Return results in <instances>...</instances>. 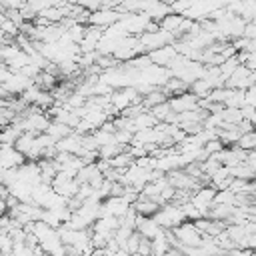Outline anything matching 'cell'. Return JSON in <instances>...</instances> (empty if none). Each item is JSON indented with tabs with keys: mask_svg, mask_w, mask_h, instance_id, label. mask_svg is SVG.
Masks as SVG:
<instances>
[{
	"mask_svg": "<svg viewBox=\"0 0 256 256\" xmlns=\"http://www.w3.org/2000/svg\"><path fill=\"white\" fill-rule=\"evenodd\" d=\"M214 196H216V190L208 184V186H200L198 190H194L192 196H190V202L206 216V212H208L210 206L214 204Z\"/></svg>",
	"mask_w": 256,
	"mask_h": 256,
	"instance_id": "9",
	"label": "cell"
},
{
	"mask_svg": "<svg viewBox=\"0 0 256 256\" xmlns=\"http://www.w3.org/2000/svg\"><path fill=\"white\" fill-rule=\"evenodd\" d=\"M20 134H22V130H20V128H16V126L10 122V124H6V126H2V128H0V144L14 146V144H16V140L20 138Z\"/></svg>",
	"mask_w": 256,
	"mask_h": 256,
	"instance_id": "15",
	"label": "cell"
},
{
	"mask_svg": "<svg viewBox=\"0 0 256 256\" xmlns=\"http://www.w3.org/2000/svg\"><path fill=\"white\" fill-rule=\"evenodd\" d=\"M138 54H142V46H140L138 36H124V38L116 44V48H114V52H112V56H114L118 62H128V60H132V58L138 56Z\"/></svg>",
	"mask_w": 256,
	"mask_h": 256,
	"instance_id": "5",
	"label": "cell"
},
{
	"mask_svg": "<svg viewBox=\"0 0 256 256\" xmlns=\"http://www.w3.org/2000/svg\"><path fill=\"white\" fill-rule=\"evenodd\" d=\"M170 242L166 238V230L162 234H158L156 238H152V254L154 256H166V252L170 250Z\"/></svg>",
	"mask_w": 256,
	"mask_h": 256,
	"instance_id": "18",
	"label": "cell"
},
{
	"mask_svg": "<svg viewBox=\"0 0 256 256\" xmlns=\"http://www.w3.org/2000/svg\"><path fill=\"white\" fill-rule=\"evenodd\" d=\"M56 150L58 152H68V154L82 156V152H84V148H82V134L72 132V134L64 136L62 140L56 142Z\"/></svg>",
	"mask_w": 256,
	"mask_h": 256,
	"instance_id": "10",
	"label": "cell"
},
{
	"mask_svg": "<svg viewBox=\"0 0 256 256\" xmlns=\"http://www.w3.org/2000/svg\"><path fill=\"white\" fill-rule=\"evenodd\" d=\"M132 208H134L140 216H154V214L160 210V204H158L156 200H152V198H146V196L140 192V196H138V200L132 204Z\"/></svg>",
	"mask_w": 256,
	"mask_h": 256,
	"instance_id": "13",
	"label": "cell"
},
{
	"mask_svg": "<svg viewBox=\"0 0 256 256\" xmlns=\"http://www.w3.org/2000/svg\"><path fill=\"white\" fill-rule=\"evenodd\" d=\"M254 22H256V20H254Z\"/></svg>",
	"mask_w": 256,
	"mask_h": 256,
	"instance_id": "27",
	"label": "cell"
},
{
	"mask_svg": "<svg viewBox=\"0 0 256 256\" xmlns=\"http://www.w3.org/2000/svg\"><path fill=\"white\" fill-rule=\"evenodd\" d=\"M252 256H256V250H254V252H252Z\"/></svg>",
	"mask_w": 256,
	"mask_h": 256,
	"instance_id": "26",
	"label": "cell"
},
{
	"mask_svg": "<svg viewBox=\"0 0 256 256\" xmlns=\"http://www.w3.org/2000/svg\"><path fill=\"white\" fill-rule=\"evenodd\" d=\"M130 208H132V204L124 196H108V198L102 200L100 216H116V218H122Z\"/></svg>",
	"mask_w": 256,
	"mask_h": 256,
	"instance_id": "7",
	"label": "cell"
},
{
	"mask_svg": "<svg viewBox=\"0 0 256 256\" xmlns=\"http://www.w3.org/2000/svg\"><path fill=\"white\" fill-rule=\"evenodd\" d=\"M72 132H74V128H70L68 124H62V122H56V120H52V122H50V126L46 128V134H48L50 138H54L56 142H58V140H62L64 136L72 134Z\"/></svg>",
	"mask_w": 256,
	"mask_h": 256,
	"instance_id": "16",
	"label": "cell"
},
{
	"mask_svg": "<svg viewBox=\"0 0 256 256\" xmlns=\"http://www.w3.org/2000/svg\"><path fill=\"white\" fill-rule=\"evenodd\" d=\"M152 256H154V254H152Z\"/></svg>",
	"mask_w": 256,
	"mask_h": 256,
	"instance_id": "28",
	"label": "cell"
},
{
	"mask_svg": "<svg viewBox=\"0 0 256 256\" xmlns=\"http://www.w3.org/2000/svg\"><path fill=\"white\" fill-rule=\"evenodd\" d=\"M136 230H138L144 238H148V240H152V238H156L158 234L164 232V228L154 220V216H138Z\"/></svg>",
	"mask_w": 256,
	"mask_h": 256,
	"instance_id": "11",
	"label": "cell"
},
{
	"mask_svg": "<svg viewBox=\"0 0 256 256\" xmlns=\"http://www.w3.org/2000/svg\"><path fill=\"white\" fill-rule=\"evenodd\" d=\"M224 146H226V144H224L220 138H212V140H208V142L204 144V150H206L208 156H214V154H218Z\"/></svg>",
	"mask_w": 256,
	"mask_h": 256,
	"instance_id": "24",
	"label": "cell"
},
{
	"mask_svg": "<svg viewBox=\"0 0 256 256\" xmlns=\"http://www.w3.org/2000/svg\"><path fill=\"white\" fill-rule=\"evenodd\" d=\"M236 146H238V148H242V150H246V152L256 150V130H250V132L242 134V136H240V140L236 142Z\"/></svg>",
	"mask_w": 256,
	"mask_h": 256,
	"instance_id": "21",
	"label": "cell"
},
{
	"mask_svg": "<svg viewBox=\"0 0 256 256\" xmlns=\"http://www.w3.org/2000/svg\"><path fill=\"white\" fill-rule=\"evenodd\" d=\"M176 240L182 244V246H200L202 240H204V234L196 228V224L192 220H186L182 224H178L176 228H172Z\"/></svg>",
	"mask_w": 256,
	"mask_h": 256,
	"instance_id": "3",
	"label": "cell"
},
{
	"mask_svg": "<svg viewBox=\"0 0 256 256\" xmlns=\"http://www.w3.org/2000/svg\"><path fill=\"white\" fill-rule=\"evenodd\" d=\"M52 188L60 194V196H64V198H74L76 194H78V190H80V182L76 180V176H72V174H68V172H64V170H58V174L54 176V180H52Z\"/></svg>",
	"mask_w": 256,
	"mask_h": 256,
	"instance_id": "4",
	"label": "cell"
},
{
	"mask_svg": "<svg viewBox=\"0 0 256 256\" xmlns=\"http://www.w3.org/2000/svg\"><path fill=\"white\" fill-rule=\"evenodd\" d=\"M138 40H140V46H142V54H148L156 48H162V46H168V44L176 42L174 34H170L162 28H158L154 32H144V34L138 36Z\"/></svg>",
	"mask_w": 256,
	"mask_h": 256,
	"instance_id": "2",
	"label": "cell"
},
{
	"mask_svg": "<svg viewBox=\"0 0 256 256\" xmlns=\"http://www.w3.org/2000/svg\"><path fill=\"white\" fill-rule=\"evenodd\" d=\"M176 46L174 44H168V46H162V48H156L152 52H148L152 64H158V66H168V62L176 56Z\"/></svg>",
	"mask_w": 256,
	"mask_h": 256,
	"instance_id": "12",
	"label": "cell"
},
{
	"mask_svg": "<svg viewBox=\"0 0 256 256\" xmlns=\"http://www.w3.org/2000/svg\"><path fill=\"white\" fill-rule=\"evenodd\" d=\"M122 16H124V12H120L118 8H100L96 12H90L88 24L100 26V28H110L112 24H116L118 20H122Z\"/></svg>",
	"mask_w": 256,
	"mask_h": 256,
	"instance_id": "6",
	"label": "cell"
},
{
	"mask_svg": "<svg viewBox=\"0 0 256 256\" xmlns=\"http://www.w3.org/2000/svg\"><path fill=\"white\" fill-rule=\"evenodd\" d=\"M154 220L164 228V230H172L178 224L186 222V214L182 210V204L176 202H166L160 206V210L154 214Z\"/></svg>",
	"mask_w": 256,
	"mask_h": 256,
	"instance_id": "1",
	"label": "cell"
},
{
	"mask_svg": "<svg viewBox=\"0 0 256 256\" xmlns=\"http://www.w3.org/2000/svg\"><path fill=\"white\" fill-rule=\"evenodd\" d=\"M88 256H108V254H106V248H92Z\"/></svg>",
	"mask_w": 256,
	"mask_h": 256,
	"instance_id": "25",
	"label": "cell"
},
{
	"mask_svg": "<svg viewBox=\"0 0 256 256\" xmlns=\"http://www.w3.org/2000/svg\"><path fill=\"white\" fill-rule=\"evenodd\" d=\"M12 254L14 256H36V248L28 246L26 242H16L12 248Z\"/></svg>",
	"mask_w": 256,
	"mask_h": 256,
	"instance_id": "22",
	"label": "cell"
},
{
	"mask_svg": "<svg viewBox=\"0 0 256 256\" xmlns=\"http://www.w3.org/2000/svg\"><path fill=\"white\" fill-rule=\"evenodd\" d=\"M214 204H230V206H236V192H232L230 188L216 190Z\"/></svg>",
	"mask_w": 256,
	"mask_h": 256,
	"instance_id": "20",
	"label": "cell"
},
{
	"mask_svg": "<svg viewBox=\"0 0 256 256\" xmlns=\"http://www.w3.org/2000/svg\"><path fill=\"white\" fill-rule=\"evenodd\" d=\"M168 104H170V108L176 114H182V112H188V110L200 106V98L196 94H192L190 90H186V92H182L178 96H170L168 98Z\"/></svg>",
	"mask_w": 256,
	"mask_h": 256,
	"instance_id": "8",
	"label": "cell"
},
{
	"mask_svg": "<svg viewBox=\"0 0 256 256\" xmlns=\"http://www.w3.org/2000/svg\"><path fill=\"white\" fill-rule=\"evenodd\" d=\"M140 240H142V234H140L138 230H134V232H132V234L128 236V240H126V242H124V244H122L120 248H122L124 252H128L130 256H134V254L138 252V246H140Z\"/></svg>",
	"mask_w": 256,
	"mask_h": 256,
	"instance_id": "19",
	"label": "cell"
},
{
	"mask_svg": "<svg viewBox=\"0 0 256 256\" xmlns=\"http://www.w3.org/2000/svg\"><path fill=\"white\" fill-rule=\"evenodd\" d=\"M166 100H168V96L164 94L162 88H154V90H150L148 94L142 96V104H144L148 110L154 108V106H158V104H162V102H166Z\"/></svg>",
	"mask_w": 256,
	"mask_h": 256,
	"instance_id": "17",
	"label": "cell"
},
{
	"mask_svg": "<svg viewBox=\"0 0 256 256\" xmlns=\"http://www.w3.org/2000/svg\"><path fill=\"white\" fill-rule=\"evenodd\" d=\"M132 120V132H138V130H144V128H152L158 124V120L154 118V114L150 110H144L142 114L130 118Z\"/></svg>",
	"mask_w": 256,
	"mask_h": 256,
	"instance_id": "14",
	"label": "cell"
},
{
	"mask_svg": "<svg viewBox=\"0 0 256 256\" xmlns=\"http://www.w3.org/2000/svg\"><path fill=\"white\" fill-rule=\"evenodd\" d=\"M114 138H116L118 144L130 146L132 140H134V132H132V130H116V132H114Z\"/></svg>",
	"mask_w": 256,
	"mask_h": 256,
	"instance_id": "23",
	"label": "cell"
}]
</instances>
